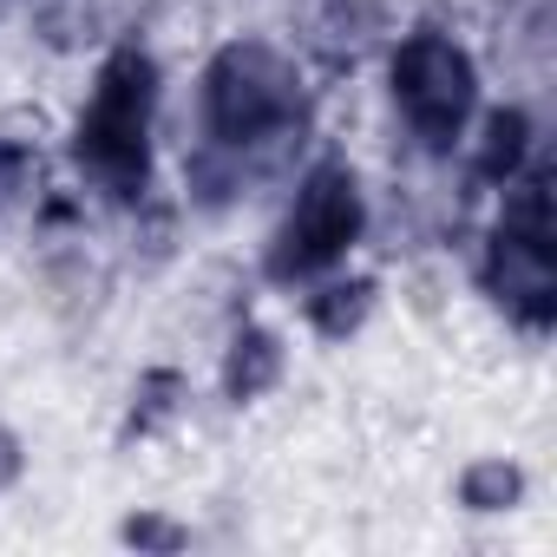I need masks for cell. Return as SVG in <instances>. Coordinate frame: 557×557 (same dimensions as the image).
I'll return each mask as SVG.
<instances>
[{
  "instance_id": "10",
  "label": "cell",
  "mask_w": 557,
  "mask_h": 557,
  "mask_svg": "<svg viewBox=\"0 0 557 557\" xmlns=\"http://www.w3.org/2000/svg\"><path fill=\"white\" fill-rule=\"evenodd\" d=\"M138 407H132V426L145 433V426H158V420H171L177 413V400H184V374H171V368H151L145 381H138V394H132Z\"/></svg>"
},
{
  "instance_id": "7",
  "label": "cell",
  "mask_w": 557,
  "mask_h": 557,
  "mask_svg": "<svg viewBox=\"0 0 557 557\" xmlns=\"http://www.w3.org/2000/svg\"><path fill=\"white\" fill-rule=\"evenodd\" d=\"M524 158H531V119H524L518 106L485 112V125H479V151H472V171H479L485 184H511V177L524 171Z\"/></svg>"
},
{
  "instance_id": "11",
  "label": "cell",
  "mask_w": 557,
  "mask_h": 557,
  "mask_svg": "<svg viewBox=\"0 0 557 557\" xmlns=\"http://www.w3.org/2000/svg\"><path fill=\"white\" fill-rule=\"evenodd\" d=\"M27 184H34V151L21 138H0V210H8Z\"/></svg>"
},
{
  "instance_id": "2",
  "label": "cell",
  "mask_w": 557,
  "mask_h": 557,
  "mask_svg": "<svg viewBox=\"0 0 557 557\" xmlns=\"http://www.w3.org/2000/svg\"><path fill=\"white\" fill-rule=\"evenodd\" d=\"M302 106V86H296V66L262 47V40H236L210 60L203 73V125H210V145L216 151H249V145H269L275 132H289Z\"/></svg>"
},
{
  "instance_id": "12",
  "label": "cell",
  "mask_w": 557,
  "mask_h": 557,
  "mask_svg": "<svg viewBox=\"0 0 557 557\" xmlns=\"http://www.w3.org/2000/svg\"><path fill=\"white\" fill-rule=\"evenodd\" d=\"M125 544H138V550H145V544H151V550H177L184 531L164 524V518H132V524H125Z\"/></svg>"
},
{
  "instance_id": "6",
  "label": "cell",
  "mask_w": 557,
  "mask_h": 557,
  "mask_svg": "<svg viewBox=\"0 0 557 557\" xmlns=\"http://www.w3.org/2000/svg\"><path fill=\"white\" fill-rule=\"evenodd\" d=\"M275 381H283V335H269V329H236L230 355H223V394L243 407L256 394H269Z\"/></svg>"
},
{
  "instance_id": "5",
  "label": "cell",
  "mask_w": 557,
  "mask_h": 557,
  "mask_svg": "<svg viewBox=\"0 0 557 557\" xmlns=\"http://www.w3.org/2000/svg\"><path fill=\"white\" fill-rule=\"evenodd\" d=\"M485 289H492L524 329L544 335L550 315H557V256H550V243L498 230L492 249H485Z\"/></svg>"
},
{
  "instance_id": "8",
  "label": "cell",
  "mask_w": 557,
  "mask_h": 557,
  "mask_svg": "<svg viewBox=\"0 0 557 557\" xmlns=\"http://www.w3.org/2000/svg\"><path fill=\"white\" fill-rule=\"evenodd\" d=\"M368 309H374V283H368V275H355V283H329V289H315L302 302V315H309V329L322 342H348L368 322Z\"/></svg>"
},
{
  "instance_id": "4",
  "label": "cell",
  "mask_w": 557,
  "mask_h": 557,
  "mask_svg": "<svg viewBox=\"0 0 557 557\" xmlns=\"http://www.w3.org/2000/svg\"><path fill=\"white\" fill-rule=\"evenodd\" d=\"M387 73H394V106H400V119L413 125L420 145L446 151V145L466 138L472 106H479V66L453 34H433V27L407 34L394 47Z\"/></svg>"
},
{
  "instance_id": "9",
  "label": "cell",
  "mask_w": 557,
  "mask_h": 557,
  "mask_svg": "<svg viewBox=\"0 0 557 557\" xmlns=\"http://www.w3.org/2000/svg\"><path fill=\"white\" fill-rule=\"evenodd\" d=\"M518 498H524V472L511 459H479L459 472V505H472V511H505Z\"/></svg>"
},
{
  "instance_id": "1",
  "label": "cell",
  "mask_w": 557,
  "mask_h": 557,
  "mask_svg": "<svg viewBox=\"0 0 557 557\" xmlns=\"http://www.w3.org/2000/svg\"><path fill=\"white\" fill-rule=\"evenodd\" d=\"M151 112H158V66H151V53L119 47L99 66V86L73 132L79 171L119 203H138L151 184Z\"/></svg>"
},
{
  "instance_id": "13",
  "label": "cell",
  "mask_w": 557,
  "mask_h": 557,
  "mask_svg": "<svg viewBox=\"0 0 557 557\" xmlns=\"http://www.w3.org/2000/svg\"><path fill=\"white\" fill-rule=\"evenodd\" d=\"M21 479V440L8 433V426H0V492H8Z\"/></svg>"
},
{
  "instance_id": "3",
  "label": "cell",
  "mask_w": 557,
  "mask_h": 557,
  "mask_svg": "<svg viewBox=\"0 0 557 557\" xmlns=\"http://www.w3.org/2000/svg\"><path fill=\"white\" fill-rule=\"evenodd\" d=\"M368 230V197H361V177L348 164H322L302 177L283 230L269 243V283H309V275L335 269Z\"/></svg>"
}]
</instances>
